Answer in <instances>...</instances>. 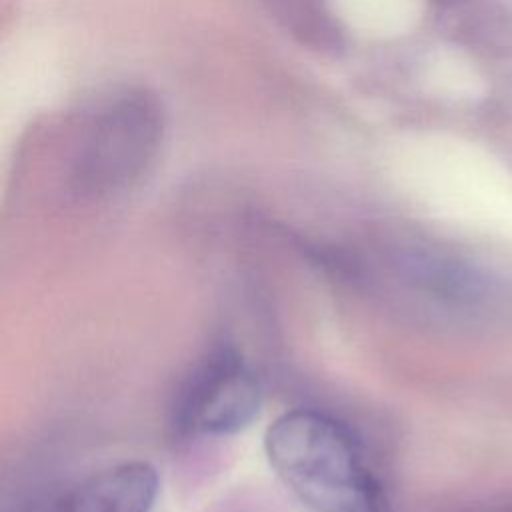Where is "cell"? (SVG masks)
Masks as SVG:
<instances>
[{
  "instance_id": "277c9868",
  "label": "cell",
  "mask_w": 512,
  "mask_h": 512,
  "mask_svg": "<svg viewBox=\"0 0 512 512\" xmlns=\"http://www.w3.org/2000/svg\"><path fill=\"white\" fill-rule=\"evenodd\" d=\"M156 496V468L130 460L84 478L40 512H150Z\"/></svg>"
},
{
  "instance_id": "6da1fadb",
  "label": "cell",
  "mask_w": 512,
  "mask_h": 512,
  "mask_svg": "<svg viewBox=\"0 0 512 512\" xmlns=\"http://www.w3.org/2000/svg\"><path fill=\"white\" fill-rule=\"evenodd\" d=\"M264 450L284 486L314 512H390L360 442L326 412L280 414L266 428Z\"/></svg>"
},
{
  "instance_id": "3957f363",
  "label": "cell",
  "mask_w": 512,
  "mask_h": 512,
  "mask_svg": "<svg viewBox=\"0 0 512 512\" xmlns=\"http://www.w3.org/2000/svg\"><path fill=\"white\" fill-rule=\"evenodd\" d=\"M158 128V110L142 94L128 96L108 108L90 140L86 178L106 186L130 178L152 152Z\"/></svg>"
},
{
  "instance_id": "7a4b0ae2",
  "label": "cell",
  "mask_w": 512,
  "mask_h": 512,
  "mask_svg": "<svg viewBox=\"0 0 512 512\" xmlns=\"http://www.w3.org/2000/svg\"><path fill=\"white\" fill-rule=\"evenodd\" d=\"M260 406L262 386L254 370L236 348L216 346L182 380L170 426L180 438L230 436L250 426Z\"/></svg>"
}]
</instances>
